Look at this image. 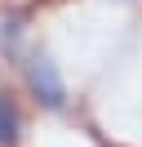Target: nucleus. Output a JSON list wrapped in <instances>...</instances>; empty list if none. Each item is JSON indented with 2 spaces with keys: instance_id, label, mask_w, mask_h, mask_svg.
Listing matches in <instances>:
<instances>
[{
  "instance_id": "nucleus-1",
  "label": "nucleus",
  "mask_w": 142,
  "mask_h": 147,
  "mask_svg": "<svg viewBox=\"0 0 142 147\" xmlns=\"http://www.w3.org/2000/svg\"><path fill=\"white\" fill-rule=\"evenodd\" d=\"M31 85L44 94L49 107H62V85H58V71H53L49 63H36V67H31Z\"/></svg>"
},
{
  "instance_id": "nucleus-2",
  "label": "nucleus",
  "mask_w": 142,
  "mask_h": 147,
  "mask_svg": "<svg viewBox=\"0 0 142 147\" xmlns=\"http://www.w3.org/2000/svg\"><path fill=\"white\" fill-rule=\"evenodd\" d=\"M13 138H18V111L13 102L0 98V143H13Z\"/></svg>"
}]
</instances>
